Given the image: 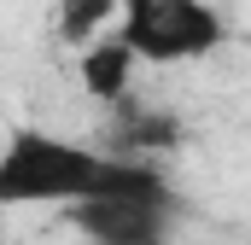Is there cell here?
Masks as SVG:
<instances>
[{
    "label": "cell",
    "instance_id": "6da1fadb",
    "mask_svg": "<svg viewBox=\"0 0 251 245\" xmlns=\"http://www.w3.org/2000/svg\"><path fill=\"white\" fill-rule=\"evenodd\" d=\"M105 152L47 128H12L0 146V204H76L100 187Z\"/></svg>",
    "mask_w": 251,
    "mask_h": 245
},
{
    "label": "cell",
    "instance_id": "277c9868",
    "mask_svg": "<svg viewBox=\"0 0 251 245\" xmlns=\"http://www.w3.org/2000/svg\"><path fill=\"white\" fill-rule=\"evenodd\" d=\"M134 53L123 47V35L117 29H105V35H94L88 47H82V88H88V99H100V105H117L128 94V82H134Z\"/></svg>",
    "mask_w": 251,
    "mask_h": 245
},
{
    "label": "cell",
    "instance_id": "8992f818",
    "mask_svg": "<svg viewBox=\"0 0 251 245\" xmlns=\"http://www.w3.org/2000/svg\"><path fill=\"white\" fill-rule=\"evenodd\" d=\"M117 24V0H59L53 6V41L59 47H88Z\"/></svg>",
    "mask_w": 251,
    "mask_h": 245
},
{
    "label": "cell",
    "instance_id": "5b68a950",
    "mask_svg": "<svg viewBox=\"0 0 251 245\" xmlns=\"http://www.w3.org/2000/svg\"><path fill=\"white\" fill-rule=\"evenodd\" d=\"M117 146H123L128 158H158V152H170L176 140H181V122L176 111H146V105H128V94L117 99Z\"/></svg>",
    "mask_w": 251,
    "mask_h": 245
},
{
    "label": "cell",
    "instance_id": "3957f363",
    "mask_svg": "<svg viewBox=\"0 0 251 245\" xmlns=\"http://www.w3.org/2000/svg\"><path fill=\"white\" fill-rule=\"evenodd\" d=\"M76 228L94 245H170L176 204H146V198H76L70 204Z\"/></svg>",
    "mask_w": 251,
    "mask_h": 245
},
{
    "label": "cell",
    "instance_id": "7a4b0ae2",
    "mask_svg": "<svg viewBox=\"0 0 251 245\" xmlns=\"http://www.w3.org/2000/svg\"><path fill=\"white\" fill-rule=\"evenodd\" d=\"M117 35L140 64H193L228 41L210 0H117Z\"/></svg>",
    "mask_w": 251,
    "mask_h": 245
}]
</instances>
